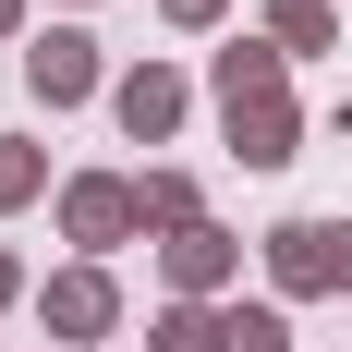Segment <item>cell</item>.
Wrapping results in <instances>:
<instances>
[{
  "label": "cell",
  "instance_id": "cell-3",
  "mask_svg": "<svg viewBox=\"0 0 352 352\" xmlns=\"http://www.w3.org/2000/svg\"><path fill=\"white\" fill-rule=\"evenodd\" d=\"M25 73H36V98L61 109V98H85V85H98V49L61 25V36H36V49H25Z\"/></svg>",
  "mask_w": 352,
  "mask_h": 352
},
{
  "label": "cell",
  "instance_id": "cell-4",
  "mask_svg": "<svg viewBox=\"0 0 352 352\" xmlns=\"http://www.w3.org/2000/svg\"><path fill=\"white\" fill-rule=\"evenodd\" d=\"M170 122H182V73H158V61H146V73H122V134H134V146H158Z\"/></svg>",
  "mask_w": 352,
  "mask_h": 352
},
{
  "label": "cell",
  "instance_id": "cell-16",
  "mask_svg": "<svg viewBox=\"0 0 352 352\" xmlns=\"http://www.w3.org/2000/svg\"><path fill=\"white\" fill-rule=\"evenodd\" d=\"M0 36H12V0H0Z\"/></svg>",
  "mask_w": 352,
  "mask_h": 352
},
{
  "label": "cell",
  "instance_id": "cell-11",
  "mask_svg": "<svg viewBox=\"0 0 352 352\" xmlns=\"http://www.w3.org/2000/svg\"><path fill=\"white\" fill-rule=\"evenodd\" d=\"M231 352H292V316L280 304H243V316H231Z\"/></svg>",
  "mask_w": 352,
  "mask_h": 352
},
{
  "label": "cell",
  "instance_id": "cell-14",
  "mask_svg": "<svg viewBox=\"0 0 352 352\" xmlns=\"http://www.w3.org/2000/svg\"><path fill=\"white\" fill-rule=\"evenodd\" d=\"M340 292H352V219H340Z\"/></svg>",
  "mask_w": 352,
  "mask_h": 352
},
{
  "label": "cell",
  "instance_id": "cell-15",
  "mask_svg": "<svg viewBox=\"0 0 352 352\" xmlns=\"http://www.w3.org/2000/svg\"><path fill=\"white\" fill-rule=\"evenodd\" d=\"M0 304H12V255H0Z\"/></svg>",
  "mask_w": 352,
  "mask_h": 352
},
{
  "label": "cell",
  "instance_id": "cell-10",
  "mask_svg": "<svg viewBox=\"0 0 352 352\" xmlns=\"http://www.w3.org/2000/svg\"><path fill=\"white\" fill-rule=\"evenodd\" d=\"M267 36H280V49H328L340 25H328V0H280V12H267Z\"/></svg>",
  "mask_w": 352,
  "mask_h": 352
},
{
  "label": "cell",
  "instance_id": "cell-5",
  "mask_svg": "<svg viewBox=\"0 0 352 352\" xmlns=\"http://www.w3.org/2000/svg\"><path fill=\"white\" fill-rule=\"evenodd\" d=\"M61 219H73V243H122L134 231V182H73Z\"/></svg>",
  "mask_w": 352,
  "mask_h": 352
},
{
  "label": "cell",
  "instance_id": "cell-8",
  "mask_svg": "<svg viewBox=\"0 0 352 352\" xmlns=\"http://www.w3.org/2000/svg\"><path fill=\"white\" fill-rule=\"evenodd\" d=\"M158 352H231V316H207V304H170V316H158Z\"/></svg>",
  "mask_w": 352,
  "mask_h": 352
},
{
  "label": "cell",
  "instance_id": "cell-7",
  "mask_svg": "<svg viewBox=\"0 0 352 352\" xmlns=\"http://www.w3.org/2000/svg\"><path fill=\"white\" fill-rule=\"evenodd\" d=\"M219 267H231V231H207V219H195V231L170 243V280H182V292H219Z\"/></svg>",
  "mask_w": 352,
  "mask_h": 352
},
{
  "label": "cell",
  "instance_id": "cell-13",
  "mask_svg": "<svg viewBox=\"0 0 352 352\" xmlns=\"http://www.w3.org/2000/svg\"><path fill=\"white\" fill-rule=\"evenodd\" d=\"M170 12H182V25H207V12H219V0H170Z\"/></svg>",
  "mask_w": 352,
  "mask_h": 352
},
{
  "label": "cell",
  "instance_id": "cell-6",
  "mask_svg": "<svg viewBox=\"0 0 352 352\" xmlns=\"http://www.w3.org/2000/svg\"><path fill=\"white\" fill-rule=\"evenodd\" d=\"M49 328H61V340H98L109 328V280L98 267H61V280H49Z\"/></svg>",
  "mask_w": 352,
  "mask_h": 352
},
{
  "label": "cell",
  "instance_id": "cell-12",
  "mask_svg": "<svg viewBox=\"0 0 352 352\" xmlns=\"http://www.w3.org/2000/svg\"><path fill=\"white\" fill-rule=\"evenodd\" d=\"M25 195H36V146H12V134H0V207H25Z\"/></svg>",
  "mask_w": 352,
  "mask_h": 352
},
{
  "label": "cell",
  "instance_id": "cell-1",
  "mask_svg": "<svg viewBox=\"0 0 352 352\" xmlns=\"http://www.w3.org/2000/svg\"><path fill=\"white\" fill-rule=\"evenodd\" d=\"M219 109H231V146H243L255 170H280L292 158V98H280V49H219Z\"/></svg>",
  "mask_w": 352,
  "mask_h": 352
},
{
  "label": "cell",
  "instance_id": "cell-9",
  "mask_svg": "<svg viewBox=\"0 0 352 352\" xmlns=\"http://www.w3.org/2000/svg\"><path fill=\"white\" fill-rule=\"evenodd\" d=\"M134 219H158V231H195V182H182V170L134 182Z\"/></svg>",
  "mask_w": 352,
  "mask_h": 352
},
{
  "label": "cell",
  "instance_id": "cell-2",
  "mask_svg": "<svg viewBox=\"0 0 352 352\" xmlns=\"http://www.w3.org/2000/svg\"><path fill=\"white\" fill-rule=\"evenodd\" d=\"M267 267H280V292H328L340 280V231L328 219H280L267 231Z\"/></svg>",
  "mask_w": 352,
  "mask_h": 352
}]
</instances>
